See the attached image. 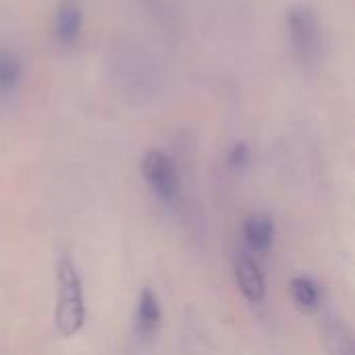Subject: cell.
I'll use <instances>...</instances> for the list:
<instances>
[{"label": "cell", "instance_id": "obj_6", "mask_svg": "<svg viewBox=\"0 0 355 355\" xmlns=\"http://www.w3.org/2000/svg\"><path fill=\"white\" fill-rule=\"evenodd\" d=\"M160 322H162L160 300L150 287H146L137 297V306L133 314V331L139 339H152L158 333Z\"/></svg>", "mask_w": 355, "mask_h": 355}, {"label": "cell", "instance_id": "obj_5", "mask_svg": "<svg viewBox=\"0 0 355 355\" xmlns=\"http://www.w3.org/2000/svg\"><path fill=\"white\" fill-rule=\"evenodd\" d=\"M83 31V10L77 0H60L54 19H52V33L60 46H73Z\"/></svg>", "mask_w": 355, "mask_h": 355}, {"label": "cell", "instance_id": "obj_11", "mask_svg": "<svg viewBox=\"0 0 355 355\" xmlns=\"http://www.w3.org/2000/svg\"><path fill=\"white\" fill-rule=\"evenodd\" d=\"M252 164V150L245 141H235L227 152V166L233 173H245Z\"/></svg>", "mask_w": 355, "mask_h": 355}, {"label": "cell", "instance_id": "obj_7", "mask_svg": "<svg viewBox=\"0 0 355 355\" xmlns=\"http://www.w3.org/2000/svg\"><path fill=\"white\" fill-rule=\"evenodd\" d=\"M275 235H277V227L270 214L256 212V214H250L243 223V239L252 254L270 252L275 243Z\"/></svg>", "mask_w": 355, "mask_h": 355}, {"label": "cell", "instance_id": "obj_8", "mask_svg": "<svg viewBox=\"0 0 355 355\" xmlns=\"http://www.w3.org/2000/svg\"><path fill=\"white\" fill-rule=\"evenodd\" d=\"M25 77V64L21 54L10 46H0V102H8L17 96Z\"/></svg>", "mask_w": 355, "mask_h": 355}, {"label": "cell", "instance_id": "obj_9", "mask_svg": "<svg viewBox=\"0 0 355 355\" xmlns=\"http://www.w3.org/2000/svg\"><path fill=\"white\" fill-rule=\"evenodd\" d=\"M289 291H291V297L300 310H304V312H318L320 310L322 291H320V285L312 277H306V275L293 277L289 283Z\"/></svg>", "mask_w": 355, "mask_h": 355}, {"label": "cell", "instance_id": "obj_4", "mask_svg": "<svg viewBox=\"0 0 355 355\" xmlns=\"http://www.w3.org/2000/svg\"><path fill=\"white\" fill-rule=\"evenodd\" d=\"M233 275H235V283L241 291V295L252 304V306H260L266 300L268 287H266V277L260 268V264L256 262V258L248 252H239L233 258Z\"/></svg>", "mask_w": 355, "mask_h": 355}, {"label": "cell", "instance_id": "obj_2", "mask_svg": "<svg viewBox=\"0 0 355 355\" xmlns=\"http://www.w3.org/2000/svg\"><path fill=\"white\" fill-rule=\"evenodd\" d=\"M287 37L291 52L304 64L318 62L322 54V23L310 2H293L285 12Z\"/></svg>", "mask_w": 355, "mask_h": 355}, {"label": "cell", "instance_id": "obj_3", "mask_svg": "<svg viewBox=\"0 0 355 355\" xmlns=\"http://www.w3.org/2000/svg\"><path fill=\"white\" fill-rule=\"evenodd\" d=\"M141 175L148 187L166 208H177L181 204L183 198L181 175L166 152L148 150L141 158Z\"/></svg>", "mask_w": 355, "mask_h": 355}, {"label": "cell", "instance_id": "obj_1", "mask_svg": "<svg viewBox=\"0 0 355 355\" xmlns=\"http://www.w3.org/2000/svg\"><path fill=\"white\" fill-rule=\"evenodd\" d=\"M56 287L54 327L62 337H75L85 324V297L81 275L69 254H60L56 260Z\"/></svg>", "mask_w": 355, "mask_h": 355}, {"label": "cell", "instance_id": "obj_10", "mask_svg": "<svg viewBox=\"0 0 355 355\" xmlns=\"http://www.w3.org/2000/svg\"><path fill=\"white\" fill-rule=\"evenodd\" d=\"M324 337L329 341L331 352H335V354H352L354 352L352 333H349V329L341 320L329 318L327 320V329H324Z\"/></svg>", "mask_w": 355, "mask_h": 355}]
</instances>
